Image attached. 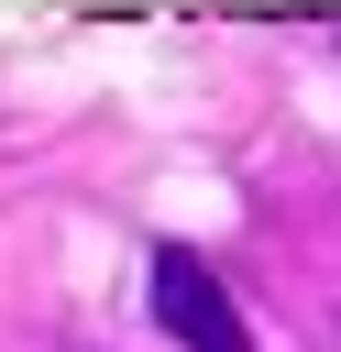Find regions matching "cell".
I'll return each instance as SVG.
<instances>
[{"label":"cell","instance_id":"obj_1","mask_svg":"<svg viewBox=\"0 0 341 352\" xmlns=\"http://www.w3.org/2000/svg\"><path fill=\"white\" fill-rule=\"evenodd\" d=\"M143 297H154V330H165L176 352H253V319H242V297L220 286V264H209L198 242H154Z\"/></svg>","mask_w":341,"mask_h":352}]
</instances>
